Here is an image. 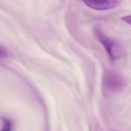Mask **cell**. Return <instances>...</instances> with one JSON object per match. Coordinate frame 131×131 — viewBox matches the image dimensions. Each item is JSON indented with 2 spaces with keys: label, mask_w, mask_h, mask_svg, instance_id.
<instances>
[{
  "label": "cell",
  "mask_w": 131,
  "mask_h": 131,
  "mask_svg": "<svg viewBox=\"0 0 131 131\" xmlns=\"http://www.w3.org/2000/svg\"><path fill=\"white\" fill-rule=\"evenodd\" d=\"M95 37L101 42V44L103 46V48L105 49L106 52L108 53L111 60H117L121 57V48L117 42L110 39L109 37H107L101 31H95Z\"/></svg>",
  "instance_id": "1"
},
{
  "label": "cell",
  "mask_w": 131,
  "mask_h": 131,
  "mask_svg": "<svg viewBox=\"0 0 131 131\" xmlns=\"http://www.w3.org/2000/svg\"><path fill=\"white\" fill-rule=\"evenodd\" d=\"M103 85L108 91H118L124 86V80L116 74L109 73L104 77Z\"/></svg>",
  "instance_id": "2"
},
{
  "label": "cell",
  "mask_w": 131,
  "mask_h": 131,
  "mask_svg": "<svg viewBox=\"0 0 131 131\" xmlns=\"http://www.w3.org/2000/svg\"><path fill=\"white\" fill-rule=\"evenodd\" d=\"M84 4L92 9L98 11H106L115 8L118 5V1H111V0H89L84 1Z\"/></svg>",
  "instance_id": "3"
},
{
  "label": "cell",
  "mask_w": 131,
  "mask_h": 131,
  "mask_svg": "<svg viewBox=\"0 0 131 131\" xmlns=\"http://www.w3.org/2000/svg\"><path fill=\"white\" fill-rule=\"evenodd\" d=\"M12 130V123L10 120L5 119L4 120V126L3 128L1 129V131H11Z\"/></svg>",
  "instance_id": "4"
},
{
  "label": "cell",
  "mask_w": 131,
  "mask_h": 131,
  "mask_svg": "<svg viewBox=\"0 0 131 131\" xmlns=\"http://www.w3.org/2000/svg\"><path fill=\"white\" fill-rule=\"evenodd\" d=\"M122 20H123L125 23H127V24H128L131 25V15H127V16L122 17Z\"/></svg>",
  "instance_id": "5"
},
{
  "label": "cell",
  "mask_w": 131,
  "mask_h": 131,
  "mask_svg": "<svg viewBox=\"0 0 131 131\" xmlns=\"http://www.w3.org/2000/svg\"><path fill=\"white\" fill-rule=\"evenodd\" d=\"M6 55H7V53H6V49L0 46V56H1V57H5V56H6Z\"/></svg>",
  "instance_id": "6"
}]
</instances>
